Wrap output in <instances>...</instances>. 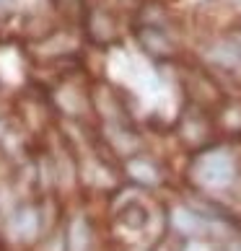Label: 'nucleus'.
Here are the masks:
<instances>
[{"instance_id":"1","label":"nucleus","mask_w":241,"mask_h":251,"mask_svg":"<svg viewBox=\"0 0 241 251\" xmlns=\"http://www.w3.org/2000/svg\"><path fill=\"white\" fill-rule=\"evenodd\" d=\"M83 244H86V228H83V223H76V228H73V251H80Z\"/></svg>"}]
</instances>
